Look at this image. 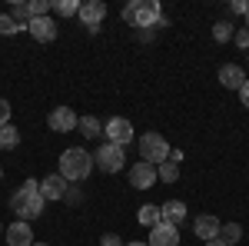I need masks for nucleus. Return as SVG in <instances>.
Listing matches in <instances>:
<instances>
[{"instance_id": "obj_13", "label": "nucleus", "mask_w": 249, "mask_h": 246, "mask_svg": "<svg viewBox=\"0 0 249 246\" xmlns=\"http://www.w3.org/2000/svg\"><path fill=\"white\" fill-rule=\"evenodd\" d=\"M219 229H223V223H219L213 213H203V216H196V220H193V233H196L203 243H210V240H219Z\"/></svg>"}, {"instance_id": "obj_27", "label": "nucleus", "mask_w": 249, "mask_h": 246, "mask_svg": "<svg viewBox=\"0 0 249 246\" xmlns=\"http://www.w3.org/2000/svg\"><path fill=\"white\" fill-rule=\"evenodd\" d=\"M7 123H10V103L0 96V127H7Z\"/></svg>"}, {"instance_id": "obj_23", "label": "nucleus", "mask_w": 249, "mask_h": 246, "mask_svg": "<svg viewBox=\"0 0 249 246\" xmlns=\"http://www.w3.org/2000/svg\"><path fill=\"white\" fill-rule=\"evenodd\" d=\"M50 10H53V0H27V14H30V20L34 17H50Z\"/></svg>"}, {"instance_id": "obj_4", "label": "nucleus", "mask_w": 249, "mask_h": 246, "mask_svg": "<svg viewBox=\"0 0 249 246\" xmlns=\"http://www.w3.org/2000/svg\"><path fill=\"white\" fill-rule=\"evenodd\" d=\"M170 143H166V136L163 133H156V130H150V133H143L140 136V160L143 163H153V167H160L163 160H170Z\"/></svg>"}, {"instance_id": "obj_21", "label": "nucleus", "mask_w": 249, "mask_h": 246, "mask_svg": "<svg viewBox=\"0 0 249 246\" xmlns=\"http://www.w3.org/2000/svg\"><path fill=\"white\" fill-rule=\"evenodd\" d=\"M219 240L226 246H236L239 240H243V227L239 223H223V229H219Z\"/></svg>"}, {"instance_id": "obj_20", "label": "nucleus", "mask_w": 249, "mask_h": 246, "mask_svg": "<svg viewBox=\"0 0 249 246\" xmlns=\"http://www.w3.org/2000/svg\"><path fill=\"white\" fill-rule=\"evenodd\" d=\"M156 180H163V183H176V180H179V163L163 160V163L156 167Z\"/></svg>"}, {"instance_id": "obj_14", "label": "nucleus", "mask_w": 249, "mask_h": 246, "mask_svg": "<svg viewBox=\"0 0 249 246\" xmlns=\"http://www.w3.org/2000/svg\"><path fill=\"white\" fill-rule=\"evenodd\" d=\"M146 246H179V229L170 223H156L146 236Z\"/></svg>"}, {"instance_id": "obj_5", "label": "nucleus", "mask_w": 249, "mask_h": 246, "mask_svg": "<svg viewBox=\"0 0 249 246\" xmlns=\"http://www.w3.org/2000/svg\"><path fill=\"white\" fill-rule=\"evenodd\" d=\"M123 163H126L123 147H113V143H103V147L93 153V167L100 173H120V170H123Z\"/></svg>"}, {"instance_id": "obj_30", "label": "nucleus", "mask_w": 249, "mask_h": 246, "mask_svg": "<svg viewBox=\"0 0 249 246\" xmlns=\"http://www.w3.org/2000/svg\"><path fill=\"white\" fill-rule=\"evenodd\" d=\"M63 200H67V203H80V200H83V193H80L77 187H70V189H67V196H63Z\"/></svg>"}, {"instance_id": "obj_18", "label": "nucleus", "mask_w": 249, "mask_h": 246, "mask_svg": "<svg viewBox=\"0 0 249 246\" xmlns=\"http://www.w3.org/2000/svg\"><path fill=\"white\" fill-rule=\"evenodd\" d=\"M77 130L87 136V140H96V136H103V123L96 120V116H80Z\"/></svg>"}, {"instance_id": "obj_17", "label": "nucleus", "mask_w": 249, "mask_h": 246, "mask_svg": "<svg viewBox=\"0 0 249 246\" xmlns=\"http://www.w3.org/2000/svg\"><path fill=\"white\" fill-rule=\"evenodd\" d=\"M136 220H140L146 229H153L156 223H163V213H160V207H156V203H143V207L136 209Z\"/></svg>"}, {"instance_id": "obj_9", "label": "nucleus", "mask_w": 249, "mask_h": 246, "mask_svg": "<svg viewBox=\"0 0 249 246\" xmlns=\"http://www.w3.org/2000/svg\"><path fill=\"white\" fill-rule=\"evenodd\" d=\"M67 189H70V183H67L60 173H50V176H43V180H40V196H43L47 203L63 200V196H67Z\"/></svg>"}, {"instance_id": "obj_10", "label": "nucleus", "mask_w": 249, "mask_h": 246, "mask_svg": "<svg viewBox=\"0 0 249 246\" xmlns=\"http://www.w3.org/2000/svg\"><path fill=\"white\" fill-rule=\"evenodd\" d=\"M3 240H7V246H34L37 243V240H34V227L23 223V220L3 227Z\"/></svg>"}, {"instance_id": "obj_33", "label": "nucleus", "mask_w": 249, "mask_h": 246, "mask_svg": "<svg viewBox=\"0 0 249 246\" xmlns=\"http://www.w3.org/2000/svg\"><path fill=\"white\" fill-rule=\"evenodd\" d=\"M123 246H146V243H140V240H133V243H123Z\"/></svg>"}, {"instance_id": "obj_1", "label": "nucleus", "mask_w": 249, "mask_h": 246, "mask_svg": "<svg viewBox=\"0 0 249 246\" xmlns=\"http://www.w3.org/2000/svg\"><path fill=\"white\" fill-rule=\"evenodd\" d=\"M43 207H47V200L40 196V180H23L17 189H14V196H10V209L17 213V220H23V223H30V220H37L40 213H43Z\"/></svg>"}, {"instance_id": "obj_28", "label": "nucleus", "mask_w": 249, "mask_h": 246, "mask_svg": "<svg viewBox=\"0 0 249 246\" xmlns=\"http://www.w3.org/2000/svg\"><path fill=\"white\" fill-rule=\"evenodd\" d=\"M100 246H123V240H120L116 233H107V236L100 240Z\"/></svg>"}, {"instance_id": "obj_24", "label": "nucleus", "mask_w": 249, "mask_h": 246, "mask_svg": "<svg viewBox=\"0 0 249 246\" xmlns=\"http://www.w3.org/2000/svg\"><path fill=\"white\" fill-rule=\"evenodd\" d=\"M53 14H57V17H77L80 0H53Z\"/></svg>"}, {"instance_id": "obj_25", "label": "nucleus", "mask_w": 249, "mask_h": 246, "mask_svg": "<svg viewBox=\"0 0 249 246\" xmlns=\"http://www.w3.org/2000/svg\"><path fill=\"white\" fill-rule=\"evenodd\" d=\"M20 30H23V27H20L10 14H0V34H3V37H14V34H20Z\"/></svg>"}, {"instance_id": "obj_15", "label": "nucleus", "mask_w": 249, "mask_h": 246, "mask_svg": "<svg viewBox=\"0 0 249 246\" xmlns=\"http://www.w3.org/2000/svg\"><path fill=\"white\" fill-rule=\"evenodd\" d=\"M246 80L249 76H246V70H243L239 63H223V67H219V83H223L226 90H239Z\"/></svg>"}, {"instance_id": "obj_32", "label": "nucleus", "mask_w": 249, "mask_h": 246, "mask_svg": "<svg viewBox=\"0 0 249 246\" xmlns=\"http://www.w3.org/2000/svg\"><path fill=\"white\" fill-rule=\"evenodd\" d=\"M203 246H226L223 240H210V243H203Z\"/></svg>"}, {"instance_id": "obj_26", "label": "nucleus", "mask_w": 249, "mask_h": 246, "mask_svg": "<svg viewBox=\"0 0 249 246\" xmlns=\"http://www.w3.org/2000/svg\"><path fill=\"white\" fill-rule=\"evenodd\" d=\"M232 43L243 47V50H249V27H239V30L232 34Z\"/></svg>"}, {"instance_id": "obj_31", "label": "nucleus", "mask_w": 249, "mask_h": 246, "mask_svg": "<svg viewBox=\"0 0 249 246\" xmlns=\"http://www.w3.org/2000/svg\"><path fill=\"white\" fill-rule=\"evenodd\" d=\"M239 100H243V107L249 110V80L243 83V87H239Z\"/></svg>"}, {"instance_id": "obj_19", "label": "nucleus", "mask_w": 249, "mask_h": 246, "mask_svg": "<svg viewBox=\"0 0 249 246\" xmlns=\"http://www.w3.org/2000/svg\"><path fill=\"white\" fill-rule=\"evenodd\" d=\"M17 147H20V130L14 123L0 127V150H17Z\"/></svg>"}, {"instance_id": "obj_37", "label": "nucleus", "mask_w": 249, "mask_h": 246, "mask_svg": "<svg viewBox=\"0 0 249 246\" xmlns=\"http://www.w3.org/2000/svg\"><path fill=\"white\" fill-rule=\"evenodd\" d=\"M0 233H3V227H0Z\"/></svg>"}, {"instance_id": "obj_16", "label": "nucleus", "mask_w": 249, "mask_h": 246, "mask_svg": "<svg viewBox=\"0 0 249 246\" xmlns=\"http://www.w3.org/2000/svg\"><path fill=\"white\" fill-rule=\"evenodd\" d=\"M160 213H163V223H170V227H183L186 223V203L183 200H166L163 207H160Z\"/></svg>"}, {"instance_id": "obj_12", "label": "nucleus", "mask_w": 249, "mask_h": 246, "mask_svg": "<svg viewBox=\"0 0 249 246\" xmlns=\"http://www.w3.org/2000/svg\"><path fill=\"white\" fill-rule=\"evenodd\" d=\"M130 187L133 189H153L156 187V167L153 163H133V170H130Z\"/></svg>"}, {"instance_id": "obj_29", "label": "nucleus", "mask_w": 249, "mask_h": 246, "mask_svg": "<svg viewBox=\"0 0 249 246\" xmlns=\"http://www.w3.org/2000/svg\"><path fill=\"white\" fill-rule=\"evenodd\" d=\"M230 10H232V14H243V17H246L249 3H246V0H232V3H230Z\"/></svg>"}, {"instance_id": "obj_6", "label": "nucleus", "mask_w": 249, "mask_h": 246, "mask_svg": "<svg viewBox=\"0 0 249 246\" xmlns=\"http://www.w3.org/2000/svg\"><path fill=\"white\" fill-rule=\"evenodd\" d=\"M107 143H113V147H126V143H133V123L126 120V116H113V120H107Z\"/></svg>"}, {"instance_id": "obj_8", "label": "nucleus", "mask_w": 249, "mask_h": 246, "mask_svg": "<svg viewBox=\"0 0 249 246\" xmlns=\"http://www.w3.org/2000/svg\"><path fill=\"white\" fill-rule=\"evenodd\" d=\"M80 20L87 23L90 34H96L100 23L107 20V3H103V0H87V3H80Z\"/></svg>"}, {"instance_id": "obj_2", "label": "nucleus", "mask_w": 249, "mask_h": 246, "mask_svg": "<svg viewBox=\"0 0 249 246\" xmlns=\"http://www.w3.org/2000/svg\"><path fill=\"white\" fill-rule=\"evenodd\" d=\"M60 176L67 183H83L90 173H93V153L80 150V147H70V150L60 153Z\"/></svg>"}, {"instance_id": "obj_22", "label": "nucleus", "mask_w": 249, "mask_h": 246, "mask_svg": "<svg viewBox=\"0 0 249 246\" xmlns=\"http://www.w3.org/2000/svg\"><path fill=\"white\" fill-rule=\"evenodd\" d=\"M232 34H236V30H232L230 20H216V23H213V40H216V43H230Z\"/></svg>"}, {"instance_id": "obj_7", "label": "nucleus", "mask_w": 249, "mask_h": 246, "mask_svg": "<svg viewBox=\"0 0 249 246\" xmlns=\"http://www.w3.org/2000/svg\"><path fill=\"white\" fill-rule=\"evenodd\" d=\"M80 123V116L70 110V107H53L50 110V116H47V127L53 133H73Z\"/></svg>"}, {"instance_id": "obj_3", "label": "nucleus", "mask_w": 249, "mask_h": 246, "mask_svg": "<svg viewBox=\"0 0 249 246\" xmlns=\"http://www.w3.org/2000/svg\"><path fill=\"white\" fill-rule=\"evenodd\" d=\"M123 20L130 27H140V30H150V27H163V7L156 0H130L123 7Z\"/></svg>"}, {"instance_id": "obj_36", "label": "nucleus", "mask_w": 249, "mask_h": 246, "mask_svg": "<svg viewBox=\"0 0 249 246\" xmlns=\"http://www.w3.org/2000/svg\"><path fill=\"white\" fill-rule=\"evenodd\" d=\"M34 246H47V243H34Z\"/></svg>"}, {"instance_id": "obj_35", "label": "nucleus", "mask_w": 249, "mask_h": 246, "mask_svg": "<svg viewBox=\"0 0 249 246\" xmlns=\"http://www.w3.org/2000/svg\"><path fill=\"white\" fill-rule=\"evenodd\" d=\"M0 180H3V167H0Z\"/></svg>"}, {"instance_id": "obj_11", "label": "nucleus", "mask_w": 249, "mask_h": 246, "mask_svg": "<svg viewBox=\"0 0 249 246\" xmlns=\"http://www.w3.org/2000/svg\"><path fill=\"white\" fill-rule=\"evenodd\" d=\"M27 34L37 40V43H53L57 40V23L50 17H34L27 23Z\"/></svg>"}, {"instance_id": "obj_34", "label": "nucleus", "mask_w": 249, "mask_h": 246, "mask_svg": "<svg viewBox=\"0 0 249 246\" xmlns=\"http://www.w3.org/2000/svg\"><path fill=\"white\" fill-rule=\"evenodd\" d=\"M246 27H249V10H246Z\"/></svg>"}]
</instances>
